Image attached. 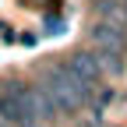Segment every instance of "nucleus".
Wrapping results in <instances>:
<instances>
[{
  "instance_id": "f257e3e1",
  "label": "nucleus",
  "mask_w": 127,
  "mask_h": 127,
  "mask_svg": "<svg viewBox=\"0 0 127 127\" xmlns=\"http://www.w3.org/2000/svg\"><path fill=\"white\" fill-rule=\"evenodd\" d=\"M46 85H50L60 113H78V109L88 102V95H92V81H85V78L74 74L71 67H50L46 71Z\"/></svg>"
},
{
  "instance_id": "f03ea898",
  "label": "nucleus",
  "mask_w": 127,
  "mask_h": 127,
  "mask_svg": "<svg viewBox=\"0 0 127 127\" xmlns=\"http://www.w3.org/2000/svg\"><path fill=\"white\" fill-rule=\"evenodd\" d=\"M25 113H28L25 109V85L21 81H11V78L0 81V120L18 127Z\"/></svg>"
},
{
  "instance_id": "7ed1b4c3",
  "label": "nucleus",
  "mask_w": 127,
  "mask_h": 127,
  "mask_svg": "<svg viewBox=\"0 0 127 127\" xmlns=\"http://www.w3.org/2000/svg\"><path fill=\"white\" fill-rule=\"evenodd\" d=\"M25 109H28L32 117L46 120V124H53V120L60 117V106H57V99H53L50 85H25Z\"/></svg>"
},
{
  "instance_id": "20e7f679",
  "label": "nucleus",
  "mask_w": 127,
  "mask_h": 127,
  "mask_svg": "<svg viewBox=\"0 0 127 127\" xmlns=\"http://www.w3.org/2000/svg\"><path fill=\"white\" fill-rule=\"evenodd\" d=\"M88 39L99 46V50H120V53H124V46H127L124 32H120L113 21H95V25L88 28Z\"/></svg>"
},
{
  "instance_id": "39448f33",
  "label": "nucleus",
  "mask_w": 127,
  "mask_h": 127,
  "mask_svg": "<svg viewBox=\"0 0 127 127\" xmlns=\"http://www.w3.org/2000/svg\"><path fill=\"white\" fill-rule=\"evenodd\" d=\"M67 67L74 71V74H81L85 81H99L102 78V64H99V53H88V50H78V53H71L67 57Z\"/></svg>"
},
{
  "instance_id": "423d86ee",
  "label": "nucleus",
  "mask_w": 127,
  "mask_h": 127,
  "mask_svg": "<svg viewBox=\"0 0 127 127\" xmlns=\"http://www.w3.org/2000/svg\"><path fill=\"white\" fill-rule=\"evenodd\" d=\"M99 64H102V71H109V74H124L120 50H99Z\"/></svg>"
},
{
  "instance_id": "0eeeda50",
  "label": "nucleus",
  "mask_w": 127,
  "mask_h": 127,
  "mask_svg": "<svg viewBox=\"0 0 127 127\" xmlns=\"http://www.w3.org/2000/svg\"><path fill=\"white\" fill-rule=\"evenodd\" d=\"M99 14L109 18V21H127V11H120L113 0H99Z\"/></svg>"
},
{
  "instance_id": "6e6552de",
  "label": "nucleus",
  "mask_w": 127,
  "mask_h": 127,
  "mask_svg": "<svg viewBox=\"0 0 127 127\" xmlns=\"http://www.w3.org/2000/svg\"><path fill=\"white\" fill-rule=\"evenodd\" d=\"M42 28L50 32V35H60V32H64V21H60V18H46V21H42Z\"/></svg>"
},
{
  "instance_id": "1a4fd4ad",
  "label": "nucleus",
  "mask_w": 127,
  "mask_h": 127,
  "mask_svg": "<svg viewBox=\"0 0 127 127\" xmlns=\"http://www.w3.org/2000/svg\"><path fill=\"white\" fill-rule=\"evenodd\" d=\"M18 127H46V120H39V117H32V113H25Z\"/></svg>"
},
{
  "instance_id": "9d476101",
  "label": "nucleus",
  "mask_w": 127,
  "mask_h": 127,
  "mask_svg": "<svg viewBox=\"0 0 127 127\" xmlns=\"http://www.w3.org/2000/svg\"><path fill=\"white\" fill-rule=\"evenodd\" d=\"M0 127H4V120H0ZM11 127H14V124H11Z\"/></svg>"
},
{
  "instance_id": "9b49d317",
  "label": "nucleus",
  "mask_w": 127,
  "mask_h": 127,
  "mask_svg": "<svg viewBox=\"0 0 127 127\" xmlns=\"http://www.w3.org/2000/svg\"><path fill=\"white\" fill-rule=\"evenodd\" d=\"M124 11H127V0H124Z\"/></svg>"
}]
</instances>
